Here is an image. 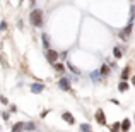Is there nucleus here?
<instances>
[{
    "label": "nucleus",
    "mask_w": 135,
    "mask_h": 132,
    "mask_svg": "<svg viewBox=\"0 0 135 132\" xmlns=\"http://www.w3.org/2000/svg\"><path fill=\"white\" fill-rule=\"evenodd\" d=\"M45 14H43V10L41 9H34V10H31V14H29V22L33 24L34 28H43V24H45Z\"/></svg>",
    "instance_id": "1"
},
{
    "label": "nucleus",
    "mask_w": 135,
    "mask_h": 132,
    "mask_svg": "<svg viewBox=\"0 0 135 132\" xmlns=\"http://www.w3.org/2000/svg\"><path fill=\"white\" fill-rule=\"evenodd\" d=\"M45 57H46V60H48L50 63H56L58 62V58H60V53L56 52V50H53V48H50V50H45Z\"/></svg>",
    "instance_id": "2"
},
{
    "label": "nucleus",
    "mask_w": 135,
    "mask_h": 132,
    "mask_svg": "<svg viewBox=\"0 0 135 132\" xmlns=\"http://www.w3.org/2000/svg\"><path fill=\"white\" fill-rule=\"evenodd\" d=\"M132 29H133V22H132V21H128V24H127V26L118 33V36L122 38L123 41H127V40L130 38V34H132Z\"/></svg>",
    "instance_id": "3"
},
{
    "label": "nucleus",
    "mask_w": 135,
    "mask_h": 132,
    "mask_svg": "<svg viewBox=\"0 0 135 132\" xmlns=\"http://www.w3.org/2000/svg\"><path fill=\"white\" fill-rule=\"evenodd\" d=\"M58 88L62 89V91H70V79L69 77H60L58 79Z\"/></svg>",
    "instance_id": "4"
},
{
    "label": "nucleus",
    "mask_w": 135,
    "mask_h": 132,
    "mask_svg": "<svg viewBox=\"0 0 135 132\" xmlns=\"http://www.w3.org/2000/svg\"><path fill=\"white\" fill-rule=\"evenodd\" d=\"M94 119H96V122H98L99 125H106V115H104V112H103L101 108H98V110H96Z\"/></svg>",
    "instance_id": "5"
},
{
    "label": "nucleus",
    "mask_w": 135,
    "mask_h": 132,
    "mask_svg": "<svg viewBox=\"0 0 135 132\" xmlns=\"http://www.w3.org/2000/svg\"><path fill=\"white\" fill-rule=\"evenodd\" d=\"M29 91L34 93V94H40V93L45 91V84H43V83H33V84L29 86Z\"/></svg>",
    "instance_id": "6"
},
{
    "label": "nucleus",
    "mask_w": 135,
    "mask_h": 132,
    "mask_svg": "<svg viewBox=\"0 0 135 132\" xmlns=\"http://www.w3.org/2000/svg\"><path fill=\"white\" fill-rule=\"evenodd\" d=\"M62 119H63V122H67V124H70V125H74L75 124V119H74V115L70 112H65L62 115Z\"/></svg>",
    "instance_id": "7"
},
{
    "label": "nucleus",
    "mask_w": 135,
    "mask_h": 132,
    "mask_svg": "<svg viewBox=\"0 0 135 132\" xmlns=\"http://www.w3.org/2000/svg\"><path fill=\"white\" fill-rule=\"evenodd\" d=\"M130 125H132V124H130V119H125V120L120 122V129H122V132H128Z\"/></svg>",
    "instance_id": "8"
},
{
    "label": "nucleus",
    "mask_w": 135,
    "mask_h": 132,
    "mask_svg": "<svg viewBox=\"0 0 135 132\" xmlns=\"http://www.w3.org/2000/svg\"><path fill=\"white\" fill-rule=\"evenodd\" d=\"M99 72H101V77H108L109 76V65L108 63H103L101 69H99Z\"/></svg>",
    "instance_id": "9"
},
{
    "label": "nucleus",
    "mask_w": 135,
    "mask_h": 132,
    "mask_svg": "<svg viewBox=\"0 0 135 132\" xmlns=\"http://www.w3.org/2000/svg\"><path fill=\"white\" fill-rule=\"evenodd\" d=\"M113 57H115V58H122L123 57V48L122 46H115V48H113Z\"/></svg>",
    "instance_id": "10"
},
{
    "label": "nucleus",
    "mask_w": 135,
    "mask_h": 132,
    "mask_svg": "<svg viewBox=\"0 0 135 132\" xmlns=\"http://www.w3.org/2000/svg\"><path fill=\"white\" fill-rule=\"evenodd\" d=\"M41 43H43L45 50H50V38H48V34H46V33L41 34Z\"/></svg>",
    "instance_id": "11"
},
{
    "label": "nucleus",
    "mask_w": 135,
    "mask_h": 132,
    "mask_svg": "<svg viewBox=\"0 0 135 132\" xmlns=\"http://www.w3.org/2000/svg\"><path fill=\"white\" fill-rule=\"evenodd\" d=\"M122 81H128V77H130V67L127 65V67H123V70H122Z\"/></svg>",
    "instance_id": "12"
},
{
    "label": "nucleus",
    "mask_w": 135,
    "mask_h": 132,
    "mask_svg": "<svg viewBox=\"0 0 135 132\" xmlns=\"http://www.w3.org/2000/svg\"><path fill=\"white\" fill-rule=\"evenodd\" d=\"M24 130H26V132H36V124H34V122L24 124Z\"/></svg>",
    "instance_id": "13"
},
{
    "label": "nucleus",
    "mask_w": 135,
    "mask_h": 132,
    "mask_svg": "<svg viewBox=\"0 0 135 132\" xmlns=\"http://www.w3.org/2000/svg\"><path fill=\"white\" fill-rule=\"evenodd\" d=\"M22 130H24V122H17L12 125V130L10 132H22Z\"/></svg>",
    "instance_id": "14"
},
{
    "label": "nucleus",
    "mask_w": 135,
    "mask_h": 132,
    "mask_svg": "<svg viewBox=\"0 0 135 132\" xmlns=\"http://www.w3.org/2000/svg\"><path fill=\"white\" fill-rule=\"evenodd\" d=\"M128 88H130V84L127 83V81H122V83L118 84V91H120V93H125V91H128Z\"/></svg>",
    "instance_id": "15"
},
{
    "label": "nucleus",
    "mask_w": 135,
    "mask_h": 132,
    "mask_svg": "<svg viewBox=\"0 0 135 132\" xmlns=\"http://www.w3.org/2000/svg\"><path fill=\"white\" fill-rule=\"evenodd\" d=\"M91 81H92V83H98V81H101V72H99V70L91 72Z\"/></svg>",
    "instance_id": "16"
},
{
    "label": "nucleus",
    "mask_w": 135,
    "mask_h": 132,
    "mask_svg": "<svg viewBox=\"0 0 135 132\" xmlns=\"http://www.w3.org/2000/svg\"><path fill=\"white\" fill-rule=\"evenodd\" d=\"M79 129H80V132H92V127L89 125V124H80Z\"/></svg>",
    "instance_id": "17"
},
{
    "label": "nucleus",
    "mask_w": 135,
    "mask_h": 132,
    "mask_svg": "<svg viewBox=\"0 0 135 132\" xmlns=\"http://www.w3.org/2000/svg\"><path fill=\"white\" fill-rule=\"evenodd\" d=\"M67 69H69V70H72V72H74V74H77V76L80 74V70L77 69V67L74 65V63H70V62H67Z\"/></svg>",
    "instance_id": "18"
},
{
    "label": "nucleus",
    "mask_w": 135,
    "mask_h": 132,
    "mask_svg": "<svg viewBox=\"0 0 135 132\" xmlns=\"http://www.w3.org/2000/svg\"><path fill=\"white\" fill-rule=\"evenodd\" d=\"M109 132H122V129H120V122H115L111 127H109Z\"/></svg>",
    "instance_id": "19"
},
{
    "label": "nucleus",
    "mask_w": 135,
    "mask_h": 132,
    "mask_svg": "<svg viewBox=\"0 0 135 132\" xmlns=\"http://www.w3.org/2000/svg\"><path fill=\"white\" fill-rule=\"evenodd\" d=\"M53 67H55V70H58V72H62V70H63V65H62V63H58V62L53 63Z\"/></svg>",
    "instance_id": "20"
},
{
    "label": "nucleus",
    "mask_w": 135,
    "mask_h": 132,
    "mask_svg": "<svg viewBox=\"0 0 135 132\" xmlns=\"http://www.w3.org/2000/svg\"><path fill=\"white\" fill-rule=\"evenodd\" d=\"M0 103H2V105H9V99H7L3 94H0Z\"/></svg>",
    "instance_id": "21"
},
{
    "label": "nucleus",
    "mask_w": 135,
    "mask_h": 132,
    "mask_svg": "<svg viewBox=\"0 0 135 132\" xmlns=\"http://www.w3.org/2000/svg\"><path fill=\"white\" fill-rule=\"evenodd\" d=\"M2 119H3V120H9V119H10V112H3V113H2Z\"/></svg>",
    "instance_id": "22"
},
{
    "label": "nucleus",
    "mask_w": 135,
    "mask_h": 132,
    "mask_svg": "<svg viewBox=\"0 0 135 132\" xmlns=\"http://www.w3.org/2000/svg\"><path fill=\"white\" fill-rule=\"evenodd\" d=\"M5 29H7V22L2 21V22H0V31H5Z\"/></svg>",
    "instance_id": "23"
},
{
    "label": "nucleus",
    "mask_w": 135,
    "mask_h": 132,
    "mask_svg": "<svg viewBox=\"0 0 135 132\" xmlns=\"http://www.w3.org/2000/svg\"><path fill=\"white\" fill-rule=\"evenodd\" d=\"M16 112H17V106L12 105V106H10V113H16Z\"/></svg>",
    "instance_id": "24"
},
{
    "label": "nucleus",
    "mask_w": 135,
    "mask_h": 132,
    "mask_svg": "<svg viewBox=\"0 0 135 132\" xmlns=\"http://www.w3.org/2000/svg\"><path fill=\"white\" fill-rule=\"evenodd\" d=\"M132 84H133V86H135V76L132 77Z\"/></svg>",
    "instance_id": "25"
},
{
    "label": "nucleus",
    "mask_w": 135,
    "mask_h": 132,
    "mask_svg": "<svg viewBox=\"0 0 135 132\" xmlns=\"http://www.w3.org/2000/svg\"><path fill=\"white\" fill-rule=\"evenodd\" d=\"M31 3H34V0H31Z\"/></svg>",
    "instance_id": "26"
},
{
    "label": "nucleus",
    "mask_w": 135,
    "mask_h": 132,
    "mask_svg": "<svg viewBox=\"0 0 135 132\" xmlns=\"http://www.w3.org/2000/svg\"><path fill=\"white\" fill-rule=\"evenodd\" d=\"M0 117H2V113H0Z\"/></svg>",
    "instance_id": "27"
},
{
    "label": "nucleus",
    "mask_w": 135,
    "mask_h": 132,
    "mask_svg": "<svg viewBox=\"0 0 135 132\" xmlns=\"http://www.w3.org/2000/svg\"><path fill=\"white\" fill-rule=\"evenodd\" d=\"M21 2H22V0H21Z\"/></svg>",
    "instance_id": "28"
}]
</instances>
